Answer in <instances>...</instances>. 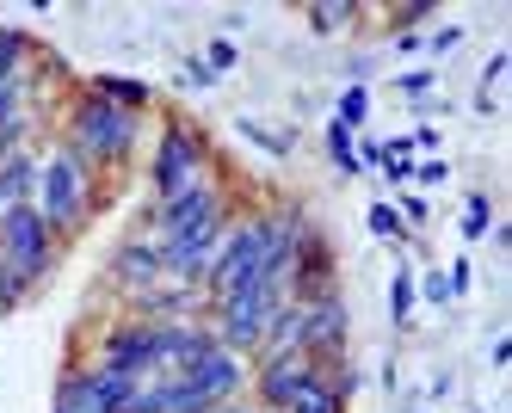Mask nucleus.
<instances>
[{
    "mask_svg": "<svg viewBox=\"0 0 512 413\" xmlns=\"http://www.w3.org/2000/svg\"><path fill=\"white\" fill-rule=\"evenodd\" d=\"M278 303H290L284 284H247V290L216 296V346L235 352V358H241V352H260V340H266Z\"/></svg>",
    "mask_w": 512,
    "mask_h": 413,
    "instance_id": "nucleus-1",
    "label": "nucleus"
},
{
    "mask_svg": "<svg viewBox=\"0 0 512 413\" xmlns=\"http://www.w3.org/2000/svg\"><path fill=\"white\" fill-rule=\"evenodd\" d=\"M142 118L124 105H105V99H81L75 105V124H68V142H75V155L93 167V161H124L130 155V142H136Z\"/></svg>",
    "mask_w": 512,
    "mask_h": 413,
    "instance_id": "nucleus-2",
    "label": "nucleus"
},
{
    "mask_svg": "<svg viewBox=\"0 0 512 413\" xmlns=\"http://www.w3.org/2000/svg\"><path fill=\"white\" fill-rule=\"evenodd\" d=\"M87 161L75 155V148H62V155H50L38 167V216H44V229L62 235V229H81V216H87Z\"/></svg>",
    "mask_w": 512,
    "mask_h": 413,
    "instance_id": "nucleus-3",
    "label": "nucleus"
},
{
    "mask_svg": "<svg viewBox=\"0 0 512 413\" xmlns=\"http://www.w3.org/2000/svg\"><path fill=\"white\" fill-rule=\"evenodd\" d=\"M50 229H44V216L38 204H13V210H0V266H13L25 284H38L50 272Z\"/></svg>",
    "mask_w": 512,
    "mask_h": 413,
    "instance_id": "nucleus-4",
    "label": "nucleus"
},
{
    "mask_svg": "<svg viewBox=\"0 0 512 413\" xmlns=\"http://www.w3.org/2000/svg\"><path fill=\"white\" fill-rule=\"evenodd\" d=\"M155 204H173L179 192H192V185H204V136L186 130V124H167L161 148H155Z\"/></svg>",
    "mask_w": 512,
    "mask_h": 413,
    "instance_id": "nucleus-5",
    "label": "nucleus"
},
{
    "mask_svg": "<svg viewBox=\"0 0 512 413\" xmlns=\"http://www.w3.org/2000/svg\"><path fill=\"white\" fill-rule=\"evenodd\" d=\"M204 222H223V192L204 179V185H192V192H179L173 204H155V247L161 241H179V235H192V229H204Z\"/></svg>",
    "mask_w": 512,
    "mask_h": 413,
    "instance_id": "nucleus-6",
    "label": "nucleus"
},
{
    "mask_svg": "<svg viewBox=\"0 0 512 413\" xmlns=\"http://www.w3.org/2000/svg\"><path fill=\"white\" fill-rule=\"evenodd\" d=\"M321 377V364L309 358V352H290V358H266V370H260V377H253V383H260V407L266 413H284L290 401H297L309 383Z\"/></svg>",
    "mask_w": 512,
    "mask_h": 413,
    "instance_id": "nucleus-7",
    "label": "nucleus"
},
{
    "mask_svg": "<svg viewBox=\"0 0 512 413\" xmlns=\"http://www.w3.org/2000/svg\"><path fill=\"white\" fill-rule=\"evenodd\" d=\"M179 377H186L198 395H210L216 407H229V401L247 389V364H241L235 352H223V346H210L204 358H192L186 370H179Z\"/></svg>",
    "mask_w": 512,
    "mask_h": 413,
    "instance_id": "nucleus-8",
    "label": "nucleus"
},
{
    "mask_svg": "<svg viewBox=\"0 0 512 413\" xmlns=\"http://www.w3.org/2000/svg\"><path fill=\"white\" fill-rule=\"evenodd\" d=\"M112 278H118L130 296H142V290L167 284V272H161V247H155L149 235H130V241L112 253Z\"/></svg>",
    "mask_w": 512,
    "mask_h": 413,
    "instance_id": "nucleus-9",
    "label": "nucleus"
},
{
    "mask_svg": "<svg viewBox=\"0 0 512 413\" xmlns=\"http://www.w3.org/2000/svg\"><path fill=\"white\" fill-rule=\"evenodd\" d=\"M266 358H290V352H303V303L290 296V303H278L272 327H266V340H260Z\"/></svg>",
    "mask_w": 512,
    "mask_h": 413,
    "instance_id": "nucleus-10",
    "label": "nucleus"
},
{
    "mask_svg": "<svg viewBox=\"0 0 512 413\" xmlns=\"http://www.w3.org/2000/svg\"><path fill=\"white\" fill-rule=\"evenodd\" d=\"M31 192H38V161L25 155H7L0 161V210H13V204H31Z\"/></svg>",
    "mask_w": 512,
    "mask_h": 413,
    "instance_id": "nucleus-11",
    "label": "nucleus"
},
{
    "mask_svg": "<svg viewBox=\"0 0 512 413\" xmlns=\"http://www.w3.org/2000/svg\"><path fill=\"white\" fill-rule=\"evenodd\" d=\"M93 99H105V105H124V111H136V118H142V105H149V81H124V74H99V81H93Z\"/></svg>",
    "mask_w": 512,
    "mask_h": 413,
    "instance_id": "nucleus-12",
    "label": "nucleus"
},
{
    "mask_svg": "<svg viewBox=\"0 0 512 413\" xmlns=\"http://www.w3.org/2000/svg\"><path fill=\"white\" fill-rule=\"evenodd\" d=\"M457 229H463V241H482V235L494 229V204H488V192H469V198H463V222H457Z\"/></svg>",
    "mask_w": 512,
    "mask_h": 413,
    "instance_id": "nucleus-13",
    "label": "nucleus"
},
{
    "mask_svg": "<svg viewBox=\"0 0 512 413\" xmlns=\"http://www.w3.org/2000/svg\"><path fill=\"white\" fill-rule=\"evenodd\" d=\"M334 124H346L352 136L371 124V87H346V93H340V111H334Z\"/></svg>",
    "mask_w": 512,
    "mask_h": 413,
    "instance_id": "nucleus-14",
    "label": "nucleus"
},
{
    "mask_svg": "<svg viewBox=\"0 0 512 413\" xmlns=\"http://www.w3.org/2000/svg\"><path fill=\"white\" fill-rule=\"evenodd\" d=\"M327 155H334V167L346 173V179H358L364 167H358V148H352V130L346 124H327Z\"/></svg>",
    "mask_w": 512,
    "mask_h": 413,
    "instance_id": "nucleus-15",
    "label": "nucleus"
},
{
    "mask_svg": "<svg viewBox=\"0 0 512 413\" xmlns=\"http://www.w3.org/2000/svg\"><path fill=\"white\" fill-rule=\"evenodd\" d=\"M408 315H414V272L401 266V272L389 278V321H395V327H408Z\"/></svg>",
    "mask_w": 512,
    "mask_h": 413,
    "instance_id": "nucleus-16",
    "label": "nucleus"
},
{
    "mask_svg": "<svg viewBox=\"0 0 512 413\" xmlns=\"http://www.w3.org/2000/svg\"><path fill=\"white\" fill-rule=\"evenodd\" d=\"M167 413H216V401L198 395L186 377H173V383H167Z\"/></svg>",
    "mask_w": 512,
    "mask_h": 413,
    "instance_id": "nucleus-17",
    "label": "nucleus"
},
{
    "mask_svg": "<svg viewBox=\"0 0 512 413\" xmlns=\"http://www.w3.org/2000/svg\"><path fill=\"white\" fill-rule=\"evenodd\" d=\"M25 50H31V37L0 25V81H19V62H25Z\"/></svg>",
    "mask_w": 512,
    "mask_h": 413,
    "instance_id": "nucleus-18",
    "label": "nucleus"
},
{
    "mask_svg": "<svg viewBox=\"0 0 512 413\" xmlns=\"http://www.w3.org/2000/svg\"><path fill=\"white\" fill-rule=\"evenodd\" d=\"M346 19H358V7H352V0H321V7H309V25L327 37V31H340Z\"/></svg>",
    "mask_w": 512,
    "mask_h": 413,
    "instance_id": "nucleus-19",
    "label": "nucleus"
},
{
    "mask_svg": "<svg viewBox=\"0 0 512 413\" xmlns=\"http://www.w3.org/2000/svg\"><path fill=\"white\" fill-rule=\"evenodd\" d=\"M284 413H346V407H340V401H334V395H327V383H321V377H315V383H309V389H303V395H297V401H290V407H284Z\"/></svg>",
    "mask_w": 512,
    "mask_h": 413,
    "instance_id": "nucleus-20",
    "label": "nucleus"
},
{
    "mask_svg": "<svg viewBox=\"0 0 512 413\" xmlns=\"http://www.w3.org/2000/svg\"><path fill=\"white\" fill-rule=\"evenodd\" d=\"M364 222H371L377 241H401V216H395V204H371V216H364Z\"/></svg>",
    "mask_w": 512,
    "mask_h": 413,
    "instance_id": "nucleus-21",
    "label": "nucleus"
},
{
    "mask_svg": "<svg viewBox=\"0 0 512 413\" xmlns=\"http://www.w3.org/2000/svg\"><path fill=\"white\" fill-rule=\"evenodd\" d=\"M204 68L216 74V81H223V74L235 68V44H229V37H210V50H204Z\"/></svg>",
    "mask_w": 512,
    "mask_h": 413,
    "instance_id": "nucleus-22",
    "label": "nucleus"
},
{
    "mask_svg": "<svg viewBox=\"0 0 512 413\" xmlns=\"http://www.w3.org/2000/svg\"><path fill=\"white\" fill-rule=\"evenodd\" d=\"M432 81H438L432 68H408V74H395V93H408V99H426V93H432Z\"/></svg>",
    "mask_w": 512,
    "mask_h": 413,
    "instance_id": "nucleus-23",
    "label": "nucleus"
},
{
    "mask_svg": "<svg viewBox=\"0 0 512 413\" xmlns=\"http://www.w3.org/2000/svg\"><path fill=\"white\" fill-rule=\"evenodd\" d=\"M25 290H31V284H25L13 266H0V309H19V303H25Z\"/></svg>",
    "mask_w": 512,
    "mask_h": 413,
    "instance_id": "nucleus-24",
    "label": "nucleus"
},
{
    "mask_svg": "<svg viewBox=\"0 0 512 413\" xmlns=\"http://www.w3.org/2000/svg\"><path fill=\"white\" fill-rule=\"evenodd\" d=\"M241 136H247V142H260V148H272V155H290V136H272V130L253 124V118H241Z\"/></svg>",
    "mask_w": 512,
    "mask_h": 413,
    "instance_id": "nucleus-25",
    "label": "nucleus"
},
{
    "mask_svg": "<svg viewBox=\"0 0 512 413\" xmlns=\"http://www.w3.org/2000/svg\"><path fill=\"white\" fill-rule=\"evenodd\" d=\"M469 284H475V266H469V259H451V272H445V290H451V296H469Z\"/></svg>",
    "mask_w": 512,
    "mask_h": 413,
    "instance_id": "nucleus-26",
    "label": "nucleus"
},
{
    "mask_svg": "<svg viewBox=\"0 0 512 413\" xmlns=\"http://www.w3.org/2000/svg\"><path fill=\"white\" fill-rule=\"evenodd\" d=\"M383 179L389 185H408L414 179V155H383Z\"/></svg>",
    "mask_w": 512,
    "mask_h": 413,
    "instance_id": "nucleus-27",
    "label": "nucleus"
},
{
    "mask_svg": "<svg viewBox=\"0 0 512 413\" xmlns=\"http://www.w3.org/2000/svg\"><path fill=\"white\" fill-rule=\"evenodd\" d=\"M414 179H420V185H445V179H451V167L438 161V155H426V161L414 167Z\"/></svg>",
    "mask_w": 512,
    "mask_h": 413,
    "instance_id": "nucleus-28",
    "label": "nucleus"
},
{
    "mask_svg": "<svg viewBox=\"0 0 512 413\" xmlns=\"http://www.w3.org/2000/svg\"><path fill=\"white\" fill-rule=\"evenodd\" d=\"M186 87H216V74L204 68V56H192V62H186Z\"/></svg>",
    "mask_w": 512,
    "mask_h": 413,
    "instance_id": "nucleus-29",
    "label": "nucleus"
},
{
    "mask_svg": "<svg viewBox=\"0 0 512 413\" xmlns=\"http://www.w3.org/2000/svg\"><path fill=\"white\" fill-rule=\"evenodd\" d=\"M457 44H463V25H445V31H438V37H432V50H438V56H451Z\"/></svg>",
    "mask_w": 512,
    "mask_h": 413,
    "instance_id": "nucleus-30",
    "label": "nucleus"
},
{
    "mask_svg": "<svg viewBox=\"0 0 512 413\" xmlns=\"http://www.w3.org/2000/svg\"><path fill=\"white\" fill-rule=\"evenodd\" d=\"M426 296H432V303H451V290H445V278H438V272H426V284H420Z\"/></svg>",
    "mask_w": 512,
    "mask_h": 413,
    "instance_id": "nucleus-31",
    "label": "nucleus"
},
{
    "mask_svg": "<svg viewBox=\"0 0 512 413\" xmlns=\"http://www.w3.org/2000/svg\"><path fill=\"white\" fill-rule=\"evenodd\" d=\"M408 142H414V148H426V155H432V148H438V130H432V124H420V136H408Z\"/></svg>",
    "mask_w": 512,
    "mask_h": 413,
    "instance_id": "nucleus-32",
    "label": "nucleus"
},
{
    "mask_svg": "<svg viewBox=\"0 0 512 413\" xmlns=\"http://www.w3.org/2000/svg\"><path fill=\"white\" fill-rule=\"evenodd\" d=\"M216 413H266V407H216Z\"/></svg>",
    "mask_w": 512,
    "mask_h": 413,
    "instance_id": "nucleus-33",
    "label": "nucleus"
},
{
    "mask_svg": "<svg viewBox=\"0 0 512 413\" xmlns=\"http://www.w3.org/2000/svg\"><path fill=\"white\" fill-rule=\"evenodd\" d=\"M414 413H426V407H414Z\"/></svg>",
    "mask_w": 512,
    "mask_h": 413,
    "instance_id": "nucleus-34",
    "label": "nucleus"
}]
</instances>
